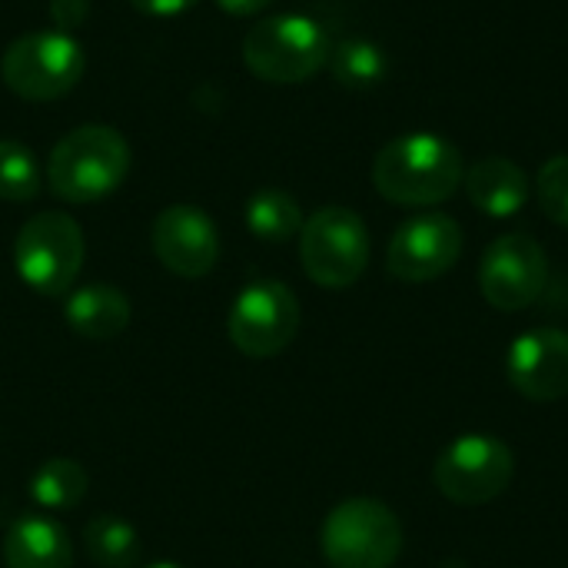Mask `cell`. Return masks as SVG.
Here are the masks:
<instances>
[{"label":"cell","mask_w":568,"mask_h":568,"mask_svg":"<svg viewBox=\"0 0 568 568\" xmlns=\"http://www.w3.org/2000/svg\"><path fill=\"white\" fill-rule=\"evenodd\" d=\"M87 17H90V0H50V20H53V30L60 33L83 27Z\"/></svg>","instance_id":"603a6c76"},{"label":"cell","mask_w":568,"mask_h":568,"mask_svg":"<svg viewBox=\"0 0 568 568\" xmlns=\"http://www.w3.org/2000/svg\"><path fill=\"white\" fill-rule=\"evenodd\" d=\"M333 70V80L339 87H349V90H369L376 83L386 80L389 73V57L379 43L366 40V37H353V40H343L329 50V63Z\"/></svg>","instance_id":"d6986e66"},{"label":"cell","mask_w":568,"mask_h":568,"mask_svg":"<svg viewBox=\"0 0 568 568\" xmlns=\"http://www.w3.org/2000/svg\"><path fill=\"white\" fill-rule=\"evenodd\" d=\"M300 263L323 290L359 283L369 266V230L349 206H323L300 230Z\"/></svg>","instance_id":"52a82bcc"},{"label":"cell","mask_w":568,"mask_h":568,"mask_svg":"<svg viewBox=\"0 0 568 568\" xmlns=\"http://www.w3.org/2000/svg\"><path fill=\"white\" fill-rule=\"evenodd\" d=\"M133 163L130 143L106 123L70 130L47 160V183L63 203H97L120 190Z\"/></svg>","instance_id":"7a4b0ae2"},{"label":"cell","mask_w":568,"mask_h":568,"mask_svg":"<svg viewBox=\"0 0 568 568\" xmlns=\"http://www.w3.org/2000/svg\"><path fill=\"white\" fill-rule=\"evenodd\" d=\"M463 243V226L449 213H419L393 233L386 270L399 283H433L459 263Z\"/></svg>","instance_id":"8fae6325"},{"label":"cell","mask_w":568,"mask_h":568,"mask_svg":"<svg viewBox=\"0 0 568 568\" xmlns=\"http://www.w3.org/2000/svg\"><path fill=\"white\" fill-rule=\"evenodd\" d=\"M300 320V300L286 283L256 280L236 293L226 316V333L243 356L273 359L296 339Z\"/></svg>","instance_id":"9c48e42d"},{"label":"cell","mask_w":568,"mask_h":568,"mask_svg":"<svg viewBox=\"0 0 568 568\" xmlns=\"http://www.w3.org/2000/svg\"><path fill=\"white\" fill-rule=\"evenodd\" d=\"M466 180V160L439 133H406L389 140L373 160V186L396 206H439Z\"/></svg>","instance_id":"6da1fadb"},{"label":"cell","mask_w":568,"mask_h":568,"mask_svg":"<svg viewBox=\"0 0 568 568\" xmlns=\"http://www.w3.org/2000/svg\"><path fill=\"white\" fill-rule=\"evenodd\" d=\"M320 549L333 568H393L403 552V523L379 499H346L326 516Z\"/></svg>","instance_id":"5b68a950"},{"label":"cell","mask_w":568,"mask_h":568,"mask_svg":"<svg viewBox=\"0 0 568 568\" xmlns=\"http://www.w3.org/2000/svg\"><path fill=\"white\" fill-rule=\"evenodd\" d=\"M516 476V453L486 433H469L449 443L436 466L433 483L439 496H446L456 506H486L499 499Z\"/></svg>","instance_id":"ba28073f"},{"label":"cell","mask_w":568,"mask_h":568,"mask_svg":"<svg viewBox=\"0 0 568 568\" xmlns=\"http://www.w3.org/2000/svg\"><path fill=\"white\" fill-rule=\"evenodd\" d=\"M7 568H73V542L67 529L47 516H20L3 536Z\"/></svg>","instance_id":"9a60e30c"},{"label":"cell","mask_w":568,"mask_h":568,"mask_svg":"<svg viewBox=\"0 0 568 568\" xmlns=\"http://www.w3.org/2000/svg\"><path fill=\"white\" fill-rule=\"evenodd\" d=\"M83 230L70 213H33L13 240L17 276L40 296H63L83 270Z\"/></svg>","instance_id":"277c9868"},{"label":"cell","mask_w":568,"mask_h":568,"mask_svg":"<svg viewBox=\"0 0 568 568\" xmlns=\"http://www.w3.org/2000/svg\"><path fill=\"white\" fill-rule=\"evenodd\" d=\"M536 200H539V210L556 226L568 230V153H556L539 166V173H536Z\"/></svg>","instance_id":"7402d4cb"},{"label":"cell","mask_w":568,"mask_h":568,"mask_svg":"<svg viewBox=\"0 0 568 568\" xmlns=\"http://www.w3.org/2000/svg\"><path fill=\"white\" fill-rule=\"evenodd\" d=\"M463 186H466L469 203L493 220L516 216L532 196V183H529L526 170L516 160L499 156V153L479 156L473 166H466Z\"/></svg>","instance_id":"5bb4252c"},{"label":"cell","mask_w":568,"mask_h":568,"mask_svg":"<svg viewBox=\"0 0 568 568\" xmlns=\"http://www.w3.org/2000/svg\"><path fill=\"white\" fill-rule=\"evenodd\" d=\"M150 246L160 266H166L173 276L200 280L220 260V230L200 206L173 203L153 220Z\"/></svg>","instance_id":"7c38bea8"},{"label":"cell","mask_w":568,"mask_h":568,"mask_svg":"<svg viewBox=\"0 0 568 568\" xmlns=\"http://www.w3.org/2000/svg\"><path fill=\"white\" fill-rule=\"evenodd\" d=\"M130 300L123 290L110 283H90L80 286L67 296L63 303V320L67 326L83 336V339H116L130 326Z\"/></svg>","instance_id":"2e32d148"},{"label":"cell","mask_w":568,"mask_h":568,"mask_svg":"<svg viewBox=\"0 0 568 568\" xmlns=\"http://www.w3.org/2000/svg\"><path fill=\"white\" fill-rule=\"evenodd\" d=\"M329 33L303 13H276L243 37L246 67L266 83H306L329 63Z\"/></svg>","instance_id":"3957f363"},{"label":"cell","mask_w":568,"mask_h":568,"mask_svg":"<svg viewBox=\"0 0 568 568\" xmlns=\"http://www.w3.org/2000/svg\"><path fill=\"white\" fill-rule=\"evenodd\" d=\"M146 568H183V566H176V562H153V566H146Z\"/></svg>","instance_id":"484cf974"},{"label":"cell","mask_w":568,"mask_h":568,"mask_svg":"<svg viewBox=\"0 0 568 568\" xmlns=\"http://www.w3.org/2000/svg\"><path fill=\"white\" fill-rule=\"evenodd\" d=\"M220 10L233 13V17H253V13H263L273 0H216Z\"/></svg>","instance_id":"d4e9b609"},{"label":"cell","mask_w":568,"mask_h":568,"mask_svg":"<svg viewBox=\"0 0 568 568\" xmlns=\"http://www.w3.org/2000/svg\"><path fill=\"white\" fill-rule=\"evenodd\" d=\"M140 13H150V17H176L190 7H196L200 0H130Z\"/></svg>","instance_id":"cb8c5ba5"},{"label":"cell","mask_w":568,"mask_h":568,"mask_svg":"<svg viewBox=\"0 0 568 568\" xmlns=\"http://www.w3.org/2000/svg\"><path fill=\"white\" fill-rule=\"evenodd\" d=\"M87 469L73 459H47L33 476H30V496L40 509L47 513H67L83 503L87 496Z\"/></svg>","instance_id":"ffe728a7"},{"label":"cell","mask_w":568,"mask_h":568,"mask_svg":"<svg viewBox=\"0 0 568 568\" xmlns=\"http://www.w3.org/2000/svg\"><path fill=\"white\" fill-rule=\"evenodd\" d=\"M40 166L30 146L17 140H0V200L27 203L40 193Z\"/></svg>","instance_id":"44dd1931"},{"label":"cell","mask_w":568,"mask_h":568,"mask_svg":"<svg viewBox=\"0 0 568 568\" xmlns=\"http://www.w3.org/2000/svg\"><path fill=\"white\" fill-rule=\"evenodd\" d=\"M303 223H306L303 210H300L296 196L286 190L270 186V190L253 193L246 203V226L263 243H286V240L300 236Z\"/></svg>","instance_id":"e0dca14e"},{"label":"cell","mask_w":568,"mask_h":568,"mask_svg":"<svg viewBox=\"0 0 568 568\" xmlns=\"http://www.w3.org/2000/svg\"><path fill=\"white\" fill-rule=\"evenodd\" d=\"M83 549L100 568H133L140 562V532L120 516H93L83 526Z\"/></svg>","instance_id":"ac0fdd59"},{"label":"cell","mask_w":568,"mask_h":568,"mask_svg":"<svg viewBox=\"0 0 568 568\" xmlns=\"http://www.w3.org/2000/svg\"><path fill=\"white\" fill-rule=\"evenodd\" d=\"M83 47L60 30H37L17 37L0 57V80L10 93L30 103L67 97L83 77Z\"/></svg>","instance_id":"8992f818"},{"label":"cell","mask_w":568,"mask_h":568,"mask_svg":"<svg viewBox=\"0 0 568 568\" xmlns=\"http://www.w3.org/2000/svg\"><path fill=\"white\" fill-rule=\"evenodd\" d=\"M549 283V256L529 233H503L479 263V290L499 313H519L539 303Z\"/></svg>","instance_id":"30bf717a"},{"label":"cell","mask_w":568,"mask_h":568,"mask_svg":"<svg viewBox=\"0 0 568 568\" xmlns=\"http://www.w3.org/2000/svg\"><path fill=\"white\" fill-rule=\"evenodd\" d=\"M509 386L529 403H559L568 396V333L536 326L513 339L506 356Z\"/></svg>","instance_id":"4fadbf2b"}]
</instances>
